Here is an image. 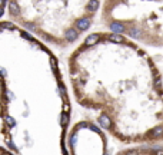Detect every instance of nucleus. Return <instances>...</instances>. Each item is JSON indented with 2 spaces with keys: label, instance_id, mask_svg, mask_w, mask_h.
I'll list each match as a JSON object with an SVG mask.
<instances>
[{
  "label": "nucleus",
  "instance_id": "obj_1",
  "mask_svg": "<svg viewBox=\"0 0 163 155\" xmlns=\"http://www.w3.org/2000/svg\"><path fill=\"white\" fill-rule=\"evenodd\" d=\"M76 102L98 112L105 131L123 144L163 139V80L143 46L109 30L87 34L67 59Z\"/></svg>",
  "mask_w": 163,
  "mask_h": 155
},
{
  "label": "nucleus",
  "instance_id": "obj_2",
  "mask_svg": "<svg viewBox=\"0 0 163 155\" xmlns=\"http://www.w3.org/2000/svg\"><path fill=\"white\" fill-rule=\"evenodd\" d=\"M102 0H7L13 22L47 46L70 47L92 27Z\"/></svg>",
  "mask_w": 163,
  "mask_h": 155
},
{
  "label": "nucleus",
  "instance_id": "obj_3",
  "mask_svg": "<svg viewBox=\"0 0 163 155\" xmlns=\"http://www.w3.org/2000/svg\"><path fill=\"white\" fill-rule=\"evenodd\" d=\"M99 13L109 32L163 49V0H102Z\"/></svg>",
  "mask_w": 163,
  "mask_h": 155
},
{
  "label": "nucleus",
  "instance_id": "obj_4",
  "mask_svg": "<svg viewBox=\"0 0 163 155\" xmlns=\"http://www.w3.org/2000/svg\"><path fill=\"white\" fill-rule=\"evenodd\" d=\"M117 155H163V145H142L119 152Z\"/></svg>",
  "mask_w": 163,
  "mask_h": 155
},
{
  "label": "nucleus",
  "instance_id": "obj_5",
  "mask_svg": "<svg viewBox=\"0 0 163 155\" xmlns=\"http://www.w3.org/2000/svg\"><path fill=\"white\" fill-rule=\"evenodd\" d=\"M162 80H163V75H162Z\"/></svg>",
  "mask_w": 163,
  "mask_h": 155
}]
</instances>
